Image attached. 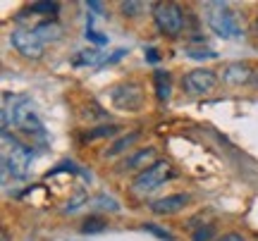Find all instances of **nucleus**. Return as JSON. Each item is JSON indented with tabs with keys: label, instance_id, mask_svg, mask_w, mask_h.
<instances>
[{
	"label": "nucleus",
	"instance_id": "obj_1",
	"mask_svg": "<svg viewBox=\"0 0 258 241\" xmlns=\"http://www.w3.org/2000/svg\"><path fill=\"white\" fill-rule=\"evenodd\" d=\"M206 19H208L211 29L218 36H222V38L241 36L239 22H237L234 12H232L225 3H208V5H206Z\"/></svg>",
	"mask_w": 258,
	"mask_h": 241
},
{
	"label": "nucleus",
	"instance_id": "obj_2",
	"mask_svg": "<svg viewBox=\"0 0 258 241\" xmlns=\"http://www.w3.org/2000/svg\"><path fill=\"white\" fill-rule=\"evenodd\" d=\"M153 19H156L160 34L165 36H179L184 29V15L177 3H158L153 8Z\"/></svg>",
	"mask_w": 258,
	"mask_h": 241
},
{
	"label": "nucleus",
	"instance_id": "obj_3",
	"mask_svg": "<svg viewBox=\"0 0 258 241\" xmlns=\"http://www.w3.org/2000/svg\"><path fill=\"white\" fill-rule=\"evenodd\" d=\"M172 175V167H170V163L167 160H156L151 167H146L141 175L134 179V184H132V189L137 191V194H151L153 189H158L160 184H165V179Z\"/></svg>",
	"mask_w": 258,
	"mask_h": 241
},
{
	"label": "nucleus",
	"instance_id": "obj_4",
	"mask_svg": "<svg viewBox=\"0 0 258 241\" xmlns=\"http://www.w3.org/2000/svg\"><path fill=\"white\" fill-rule=\"evenodd\" d=\"M10 43L17 50L22 57L27 60H38L43 55V41L36 36V31H29V29H15L12 36H10Z\"/></svg>",
	"mask_w": 258,
	"mask_h": 241
},
{
	"label": "nucleus",
	"instance_id": "obj_5",
	"mask_svg": "<svg viewBox=\"0 0 258 241\" xmlns=\"http://www.w3.org/2000/svg\"><path fill=\"white\" fill-rule=\"evenodd\" d=\"M218 84V76L213 74L211 69H191L186 72L184 79H182V86H184L186 93H194V96H206L211 93Z\"/></svg>",
	"mask_w": 258,
	"mask_h": 241
},
{
	"label": "nucleus",
	"instance_id": "obj_6",
	"mask_svg": "<svg viewBox=\"0 0 258 241\" xmlns=\"http://www.w3.org/2000/svg\"><path fill=\"white\" fill-rule=\"evenodd\" d=\"M112 103L120 110H139L144 105V91L137 84H120L112 91Z\"/></svg>",
	"mask_w": 258,
	"mask_h": 241
},
{
	"label": "nucleus",
	"instance_id": "obj_7",
	"mask_svg": "<svg viewBox=\"0 0 258 241\" xmlns=\"http://www.w3.org/2000/svg\"><path fill=\"white\" fill-rule=\"evenodd\" d=\"M5 165L12 170V175L15 177H27L29 170H31V148L27 146H15V148L8 153V158H5Z\"/></svg>",
	"mask_w": 258,
	"mask_h": 241
},
{
	"label": "nucleus",
	"instance_id": "obj_8",
	"mask_svg": "<svg viewBox=\"0 0 258 241\" xmlns=\"http://www.w3.org/2000/svg\"><path fill=\"white\" fill-rule=\"evenodd\" d=\"M186 203H189L186 194H172L165 196V198H158V201H151V210L156 215H170V213H179Z\"/></svg>",
	"mask_w": 258,
	"mask_h": 241
},
{
	"label": "nucleus",
	"instance_id": "obj_9",
	"mask_svg": "<svg viewBox=\"0 0 258 241\" xmlns=\"http://www.w3.org/2000/svg\"><path fill=\"white\" fill-rule=\"evenodd\" d=\"M251 79H253V69L246 62H232V65H227L225 74H222V82L232 84V86H244Z\"/></svg>",
	"mask_w": 258,
	"mask_h": 241
},
{
	"label": "nucleus",
	"instance_id": "obj_10",
	"mask_svg": "<svg viewBox=\"0 0 258 241\" xmlns=\"http://www.w3.org/2000/svg\"><path fill=\"white\" fill-rule=\"evenodd\" d=\"M36 36L46 43V41H57V38L62 36V27L57 24V22H50V19H46V22H41L36 29Z\"/></svg>",
	"mask_w": 258,
	"mask_h": 241
},
{
	"label": "nucleus",
	"instance_id": "obj_11",
	"mask_svg": "<svg viewBox=\"0 0 258 241\" xmlns=\"http://www.w3.org/2000/svg\"><path fill=\"white\" fill-rule=\"evenodd\" d=\"M153 158H156V148H144V150H139V153H134L132 158L124 160V165H120V172H127V170H137V167L146 165L148 160H153Z\"/></svg>",
	"mask_w": 258,
	"mask_h": 241
},
{
	"label": "nucleus",
	"instance_id": "obj_12",
	"mask_svg": "<svg viewBox=\"0 0 258 241\" xmlns=\"http://www.w3.org/2000/svg\"><path fill=\"white\" fill-rule=\"evenodd\" d=\"M156 96L160 103H165L170 98V76L165 72H160V69L156 72Z\"/></svg>",
	"mask_w": 258,
	"mask_h": 241
},
{
	"label": "nucleus",
	"instance_id": "obj_13",
	"mask_svg": "<svg viewBox=\"0 0 258 241\" xmlns=\"http://www.w3.org/2000/svg\"><path fill=\"white\" fill-rule=\"evenodd\" d=\"M96 60H98V48H86V50H82V53H77V55L72 57V65L74 67H84V65L96 62Z\"/></svg>",
	"mask_w": 258,
	"mask_h": 241
},
{
	"label": "nucleus",
	"instance_id": "obj_14",
	"mask_svg": "<svg viewBox=\"0 0 258 241\" xmlns=\"http://www.w3.org/2000/svg\"><path fill=\"white\" fill-rule=\"evenodd\" d=\"M108 227V222L105 220H101V217H89L86 222L82 224V232L84 234H93V232H103Z\"/></svg>",
	"mask_w": 258,
	"mask_h": 241
},
{
	"label": "nucleus",
	"instance_id": "obj_15",
	"mask_svg": "<svg viewBox=\"0 0 258 241\" xmlns=\"http://www.w3.org/2000/svg\"><path fill=\"white\" fill-rule=\"evenodd\" d=\"M31 12H38V15H55L60 5L57 3H34V5H29Z\"/></svg>",
	"mask_w": 258,
	"mask_h": 241
},
{
	"label": "nucleus",
	"instance_id": "obj_16",
	"mask_svg": "<svg viewBox=\"0 0 258 241\" xmlns=\"http://www.w3.org/2000/svg\"><path fill=\"white\" fill-rule=\"evenodd\" d=\"M137 139H139V134H137V131H132V134H127V136L117 141V143H115L112 148H108V155H115V153H120V150H124V148L129 146V143H134Z\"/></svg>",
	"mask_w": 258,
	"mask_h": 241
},
{
	"label": "nucleus",
	"instance_id": "obj_17",
	"mask_svg": "<svg viewBox=\"0 0 258 241\" xmlns=\"http://www.w3.org/2000/svg\"><path fill=\"white\" fill-rule=\"evenodd\" d=\"M186 55L194 57V60H215L218 57V53L215 50H196V48H186Z\"/></svg>",
	"mask_w": 258,
	"mask_h": 241
},
{
	"label": "nucleus",
	"instance_id": "obj_18",
	"mask_svg": "<svg viewBox=\"0 0 258 241\" xmlns=\"http://www.w3.org/2000/svg\"><path fill=\"white\" fill-rule=\"evenodd\" d=\"M144 8H146L144 3H134V0H129V3H120L122 15H129V17H134V15H139V12H141Z\"/></svg>",
	"mask_w": 258,
	"mask_h": 241
},
{
	"label": "nucleus",
	"instance_id": "obj_19",
	"mask_svg": "<svg viewBox=\"0 0 258 241\" xmlns=\"http://www.w3.org/2000/svg\"><path fill=\"white\" fill-rule=\"evenodd\" d=\"M213 234H215V227H213V224H206L201 229H196L191 236H194V241H211Z\"/></svg>",
	"mask_w": 258,
	"mask_h": 241
},
{
	"label": "nucleus",
	"instance_id": "obj_20",
	"mask_svg": "<svg viewBox=\"0 0 258 241\" xmlns=\"http://www.w3.org/2000/svg\"><path fill=\"white\" fill-rule=\"evenodd\" d=\"M127 55V48H120V50H115L110 57H105V60H101V65L103 67H108V65H115V62H120L122 57Z\"/></svg>",
	"mask_w": 258,
	"mask_h": 241
},
{
	"label": "nucleus",
	"instance_id": "obj_21",
	"mask_svg": "<svg viewBox=\"0 0 258 241\" xmlns=\"http://www.w3.org/2000/svg\"><path fill=\"white\" fill-rule=\"evenodd\" d=\"M144 229L151 234H156V236H160V239H165V241H172V234L165 232V229H160V227H156V224H144Z\"/></svg>",
	"mask_w": 258,
	"mask_h": 241
},
{
	"label": "nucleus",
	"instance_id": "obj_22",
	"mask_svg": "<svg viewBox=\"0 0 258 241\" xmlns=\"http://www.w3.org/2000/svg\"><path fill=\"white\" fill-rule=\"evenodd\" d=\"M86 38H89V41H93L96 46H105V43H108V38L103 36V34H96V31H93L91 27L86 29Z\"/></svg>",
	"mask_w": 258,
	"mask_h": 241
},
{
	"label": "nucleus",
	"instance_id": "obj_23",
	"mask_svg": "<svg viewBox=\"0 0 258 241\" xmlns=\"http://www.w3.org/2000/svg\"><path fill=\"white\" fill-rule=\"evenodd\" d=\"M84 198H86V194H84V191H79V194L72 198V203H67V210H77V208L84 203Z\"/></svg>",
	"mask_w": 258,
	"mask_h": 241
},
{
	"label": "nucleus",
	"instance_id": "obj_24",
	"mask_svg": "<svg viewBox=\"0 0 258 241\" xmlns=\"http://www.w3.org/2000/svg\"><path fill=\"white\" fill-rule=\"evenodd\" d=\"M96 205H103V208H110V210H117V203H112V198H105V196H101V198L96 201Z\"/></svg>",
	"mask_w": 258,
	"mask_h": 241
},
{
	"label": "nucleus",
	"instance_id": "obj_25",
	"mask_svg": "<svg viewBox=\"0 0 258 241\" xmlns=\"http://www.w3.org/2000/svg\"><path fill=\"white\" fill-rule=\"evenodd\" d=\"M220 241H244V236H241V234H237V232H232V234H225Z\"/></svg>",
	"mask_w": 258,
	"mask_h": 241
},
{
	"label": "nucleus",
	"instance_id": "obj_26",
	"mask_svg": "<svg viewBox=\"0 0 258 241\" xmlns=\"http://www.w3.org/2000/svg\"><path fill=\"white\" fill-rule=\"evenodd\" d=\"M146 57H148V62H153V65L158 62V53L153 50V48H146Z\"/></svg>",
	"mask_w": 258,
	"mask_h": 241
},
{
	"label": "nucleus",
	"instance_id": "obj_27",
	"mask_svg": "<svg viewBox=\"0 0 258 241\" xmlns=\"http://www.w3.org/2000/svg\"><path fill=\"white\" fill-rule=\"evenodd\" d=\"M86 8H91L96 15H101V12H103V10H101V3H93V0H91V3H86Z\"/></svg>",
	"mask_w": 258,
	"mask_h": 241
},
{
	"label": "nucleus",
	"instance_id": "obj_28",
	"mask_svg": "<svg viewBox=\"0 0 258 241\" xmlns=\"http://www.w3.org/2000/svg\"><path fill=\"white\" fill-rule=\"evenodd\" d=\"M3 241H10V234L8 232H3Z\"/></svg>",
	"mask_w": 258,
	"mask_h": 241
},
{
	"label": "nucleus",
	"instance_id": "obj_29",
	"mask_svg": "<svg viewBox=\"0 0 258 241\" xmlns=\"http://www.w3.org/2000/svg\"><path fill=\"white\" fill-rule=\"evenodd\" d=\"M256 31H258V19H256Z\"/></svg>",
	"mask_w": 258,
	"mask_h": 241
}]
</instances>
